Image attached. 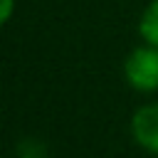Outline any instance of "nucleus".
<instances>
[{
    "mask_svg": "<svg viewBox=\"0 0 158 158\" xmlns=\"http://www.w3.org/2000/svg\"><path fill=\"white\" fill-rule=\"evenodd\" d=\"M123 79L133 91L156 94L158 91V47L141 42L123 59Z\"/></svg>",
    "mask_w": 158,
    "mask_h": 158,
    "instance_id": "nucleus-1",
    "label": "nucleus"
},
{
    "mask_svg": "<svg viewBox=\"0 0 158 158\" xmlns=\"http://www.w3.org/2000/svg\"><path fill=\"white\" fill-rule=\"evenodd\" d=\"M131 136L143 151L158 156V101H148L133 111Z\"/></svg>",
    "mask_w": 158,
    "mask_h": 158,
    "instance_id": "nucleus-2",
    "label": "nucleus"
},
{
    "mask_svg": "<svg viewBox=\"0 0 158 158\" xmlns=\"http://www.w3.org/2000/svg\"><path fill=\"white\" fill-rule=\"evenodd\" d=\"M15 5H17V0H0V30L12 20V15H15Z\"/></svg>",
    "mask_w": 158,
    "mask_h": 158,
    "instance_id": "nucleus-4",
    "label": "nucleus"
},
{
    "mask_svg": "<svg viewBox=\"0 0 158 158\" xmlns=\"http://www.w3.org/2000/svg\"><path fill=\"white\" fill-rule=\"evenodd\" d=\"M138 35L146 44L158 47V0H151L138 17Z\"/></svg>",
    "mask_w": 158,
    "mask_h": 158,
    "instance_id": "nucleus-3",
    "label": "nucleus"
}]
</instances>
